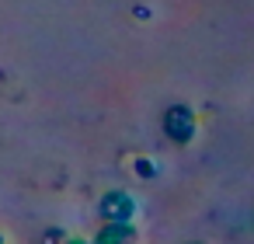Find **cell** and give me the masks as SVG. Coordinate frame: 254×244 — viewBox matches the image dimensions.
Instances as JSON below:
<instances>
[{
    "label": "cell",
    "mask_w": 254,
    "mask_h": 244,
    "mask_svg": "<svg viewBox=\"0 0 254 244\" xmlns=\"http://www.w3.org/2000/svg\"><path fill=\"white\" fill-rule=\"evenodd\" d=\"M136 209L139 206H136L132 192H126V188H112L98 199V216L105 223H136Z\"/></svg>",
    "instance_id": "6da1fadb"
},
{
    "label": "cell",
    "mask_w": 254,
    "mask_h": 244,
    "mask_svg": "<svg viewBox=\"0 0 254 244\" xmlns=\"http://www.w3.org/2000/svg\"><path fill=\"white\" fill-rule=\"evenodd\" d=\"M195 129H198V122H195V112L188 105H171L164 112V136L171 143H178V147L191 143L195 140Z\"/></svg>",
    "instance_id": "7a4b0ae2"
},
{
    "label": "cell",
    "mask_w": 254,
    "mask_h": 244,
    "mask_svg": "<svg viewBox=\"0 0 254 244\" xmlns=\"http://www.w3.org/2000/svg\"><path fill=\"white\" fill-rule=\"evenodd\" d=\"M139 230L136 223H101L91 237V244H136Z\"/></svg>",
    "instance_id": "3957f363"
},
{
    "label": "cell",
    "mask_w": 254,
    "mask_h": 244,
    "mask_svg": "<svg viewBox=\"0 0 254 244\" xmlns=\"http://www.w3.org/2000/svg\"><path fill=\"white\" fill-rule=\"evenodd\" d=\"M39 244H70V234L63 227H46L39 234Z\"/></svg>",
    "instance_id": "277c9868"
},
{
    "label": "cell",
    "mask_w": 254,
    "mask_h": 244,
    "mask_svg": "<svg viewBox=\"0 0 254 244\" xmlns=\"http://www.w3.org/2000/svg\"><path fill=\"white\" fill-rule=\"evenodd\" d=\"M136 171H139L143 178H153V164H150L146 157H139V161H136Z\"/></svg>",
    "instance_id": "5b68a950"
},
{
    "label": "cell",
    "mask_w": 254,
    "mask_h": 244,
    "mask_svg": "<svg viewBox=\"0 0 254 244\" xmlns=\"http://www.w3.org/2000/svg\"><path fill=\"white\" fill-rule=\"evenodd\" d=\"M70 244H91V241H84V237H70Z\"/></svg>",
    "instance_id": "8992f818"
},
{
    "label": "cell",
    "mask_w": 254,
    "mask_h": 244,
    "mask_svg": "<svg viewBox=\"0 0 254 244\" xmlns=\"http://www.w3.org/2000/svg\"><path fill=\"white\" fill-rule=\"evenodd\" d=\"M0 244H7V237H4V230H0Z\"/></svg>",
    "instance_id": "52a82bcc"
},
{
    "label": "cell",
    "mask_w": 254,
    "mask_h": 244,
    "mask_svg": "<svg viewBox=\"0 0 254 244\" xmlns=\"http://www.w3.org/2000/svg\"><path fill=\"white\" fill-rule=\"evenodd\" d=\"M188 244H205V241H188Z\"/></svg>",
    "instance_id": "ba28073f"
}]
</instances>
